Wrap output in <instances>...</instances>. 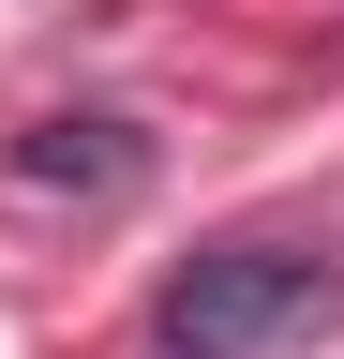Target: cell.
Wrapping results in <instances>:
<instances>
[{
  "instance_id": "6da1fadb",
  "label": "cell",
  "mask_w": 344,
  "mask_h": 359,
  "mask_svg": "<svg viewBox=\"0 0 344 359\" xmlns=\"http://www.w3.org/2000/svg\"><path fill=\"white\" fill-rule=\"evenodd\" d=\"M165 359H254V344H299V330H344V269L299 255V240H209L180 285H165Z\"/></svg>"
},
{
  "instance_id": "7a4b0ae2",
  "label": "cell",
  "mask_w": 344,
  "mask_h": 359,
  "mask_svg": "<svg viewBox=\"0 0 344 359\" xmlns=\"http://www.w3.org/2000/svg\"><path fill=\"white\" fill-rule=\"evenodd\" d=\"M15 180H30V195H75V210H120L150 180V150H135V120H46L15 150Z\"/></svg>"
}]
</instances>
